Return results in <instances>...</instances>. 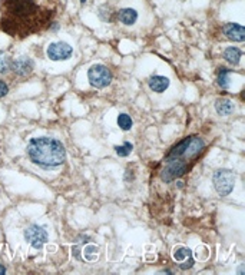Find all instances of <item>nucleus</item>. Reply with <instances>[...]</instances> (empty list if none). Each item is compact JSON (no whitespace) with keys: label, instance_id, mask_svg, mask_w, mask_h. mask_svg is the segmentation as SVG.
I'll return each instance as SVG.
<instances>
[{"label":"nucleus","instance_id":"10","mask_svg":"<svg viewBox=\"0 0 245 275\" xmlns=\"http://www.w3.org/2000/svg\"><path fill=\"white\" fill-rule=\"evenodd\" d=\"M224 34L227 39L232 42H244L245 40L244 27L238 23H227L224 26Z\"/></svg>","mask_w":245,"mask_h":275},{"label":"nucleus","instance_id":"21","mask_svg":"<svg viewBox=\"0 0 245 275\" xmlns=\"http://www.w3.org/2000/svg\"><path fill=\"white\" fill-rule=\"evenodd\" d=\"M3 274H6V266L0 264V275H3Z\"/></svg>","mask_w":245,"mask_h":275},{"label":"nucleus","instance_id":"2","mask_svg":"<svg viewBox=\"0 0 245 275\" xmlns=\"http://www.w3.org/2000/svg\"><path fill=\"white\" fill-rule=\"evenodd\" d=\"M205 142L198 135H189L174 145L164 158V166L159 172V178L165 184H171L192 169L198 156L204 152Z\"/></svg>","mask_w":245,"mask_h":275},{"label":"nucleus","instance_id":"11","mask_svg":"<svg viewBox=\"0 0 245 275\" xmlns=\"http://www.w3.org/2000/svg\"><path fill=\"white\" fill-rule=\"evenodd\" d=\"M171 85V80L167 76L162 75H154L148 79L149 89L155 94H164Z\"/></svg>","mask_w":245,"mask_h":275},{"label":"nucleus","instance_id":"15","mask_svg":"<svg viewBox=\"0 0 245 275\" xmlns=\"http://www.w3.org/2000/svg\"><path fill=\"white\" fill-rule=\"evenodd\" d=\"M229 73H231V69L224 68V66L218 68L217 70V85L224 90H227L229 87Z\"/></svg>","mask_w":245,"mask_h":275},{"label":"nucleus","instance_id":"9","mask_svg":"<svg viewBox=\"0 0 245 275\" xmlns=\"http://www.w3.org/2000/svg\"><path fill=\"white\" fill-rule=\"evenodd\" d=\"M33 69H35V62L27 56H20L12 62V70L20 77L30 75L33 72Z\"/></svg>","mask_w":245,"mask_h":275},{"label":"nucleus","instance_id":"16","mask_svg":"<svg viewBox=\"0 0 245 275\" xmlns=\"http://www.w3.org/2000/svg\"><path fill=\"white\" fill-rule=\"evenodd\" d=\"M116 122H118V126L122 130H125V132L131 130L132 126H133V120H132V118L128 113H119Z\"/></svg>","mask_w":245,"mask_h":275},{"label":"nucleus","instance_id":"20","mask_svg":"<svg viewBox=\"0 0 245 275\" xmlns=\"http://www.w3.org/2000/svg\"><path fill=\"white\" fill-rule=\"evenodd\" d=\"M8 94H9V86H8V83L5 80L0 79V99L5 98Z\"/></svg>","mask_w":245,"mask_h":275},{"label":"nucleus","instance_id":"14","mask_svg":"<svg viewBox=\"0 0 245 275\" xmlns=\"http://www.w3.org/2000/svg\"><path fill=\"white\" fill-rule=\"evenodd\" d=\"M224 59L227 60L229 65H234L236 66L238 63H239V60L242 58V52L239 51L238 48H227L225 51H224Z\"/></svg>","mask_w":245,"mask_h":275},{"label":"nucleus","instance_id":"23","mask_svg":"<svg viewBox=\"0 0 245 275\" xmlns=\"http://www.w3.org/2000/svg\"><path fill=\"white\" fill-rule=\"evenodd\" d=\"M161 272H165V274H172V271H171V269H162Z\"/></svg>","mask_w":245,"mask_h":275},{"label":"nucleus","instance_id":"1","mask_svg":"<svg viewBox=\"0 0 245 275\" xmlns=\"http://www.w3.org/2000/svg\"><path fill=\"white\" fill-rule=\"evenodd\" d=\"M55 10L36 0H0V29L16 39L39 33L52 25Z\"/></svg>","mask_w":245,"mask_h":275},{"label":"nucleus","instance_id":"19","mask_svg":"<svg viewBox=\"0 0 245 275\" xmlns=\"http://www.w3.org/2000/svg\"><path fill=\"white\" fill-rule=\"evenodd\" d=\"M83 254H85V258L88 261H95V259H97V247H95V245H88V247H85Z\"/></svg>","mask_w":245,"mask_h":275},{"label":"nucleus","instance_id":"7","mask_svg":"<svg viewBox=\"0 0 245 275\" xmlns=\"http://www.w3.org/2000/svg\"><path fill=\"white\" fill-rule=\"evenodd\" d=\"M47 58L53 62H61V60H68L73 53V49L69 43L66 42H55L47 46Z\"/></svg>","mask_w":245,"mask_h":275},{"label":"nucleus","instance_id":"22","mask_svg":"<svg viewBox=\"0 0 245 275\" xmlns=\"http://www.w3.org/2000/svg\"><path fill=\"white\" fill-rule=\"evenodd\" d=\"M238 274H244V265H241V268H239V269H238Z\"/></svg>","mask_w":245,"mask_h":275},{"label":"nucleus","instance_id":"4","mask_svg":"<svg viewBox=\"0 0 245 275\" xmlns=\"http://www.w3.org/2000/svg\"><path fill=\"white\" fill-rule=\"evenodd\" d=\"M212 182H214V188L219 197H227L232 192L234 185H235V173L231 169L221 168L214 172Z\"/></svg>","mask_w":245,"mask_h":275},{"label":"nucleus","instance_id":"17","mask_svg":"<svg viewBox=\"0 0 245 275\" xmlns=\"http://www.w3.org/2000/svg\"><path fill=\"white\" fill-rule=\"evenodd\" d=\"M132 151H133V145H132L131 142H123L122 145L115 146V152H116L118 156H121V158L129 156L132 154Z\"/></svg>","mask_w":245,"mask_h":275},{"label":"nucleus","instance_id":"3","mask_svg":"<svg viewBox=\"0 0 245 275\" xmlns=\"http://www.w3.org/2000/svg\"><path fill=\"white\" fill-rule=\"evenodd\" d=\"M26 152L32 163L43 169L58 168L66 161L65 145L55 138H32L27 144Z\"/></svg>","mask_w":245,"mask_h":275},{"label":"nucleus","instance_id":"5","mask_svg":"<svg viewBox=\"0 0 245 275\" xmlns=\"http://www.w3.org/2000/svg\"><path fill=\"white\" fill-rule=\"evenodd\" d=\"M88 80L89 85L96 89H104L106 86L111 85L112 82V72L109 70L105 65H93L92 68L88 70Z\"/></svg>","mask_w":245,"mask_h":275},{"label":"nucleus","instance_id":"6","mask_svg":"<svg viewBox=\"0 0 245 275\" xmlns=\"http://www.w3.org/2000/svg\"><path fill=\"white\" fill-rule=\"evenodd\" d=\"M23 235H25V241L27 244H30V247L35 249L43 248L44 244L49 240V235H47V231L44 230V226L37 225V223H32V225L26 226Z\"/></svg>","mask_w":245,"mask_h":275},{"label":"nucleus","instance_id":"13","mask_svg":"<svg viewBox=\"0 0 245 275\" xmlns=\"http://www.w3.org/2000/svg\"><path fill=\"white\" fill-rule=\"evenodd\" d=\"M215 111L218 115L221 116H228V115H231L234 109H235V106H234V102L231 101V99H228V98H218L217 101H215Z\"/></svg>","mask_w":245,"mask_h":275},{"label":"nucleus","instance_id":"24","mask_svg":"<svg viewBox=\"0 0 245 275\" xmlns=\"http://www.w3.org/2000/svg\"><path fill=\"white\" fill-rule=\"evenodd\" d=\"M80 2H82V3H85V2H86V0H80Z\"/></svg>","mask_w":245,"mask_h":275},{"label":"nucleus","instance_id":"8","mask_svg":"<svg viewBox=\"0 0 245 275\" xmlns=\"http://www.w3.org/2000/svg\"><path fill=\"white\" fill-rule=\"evenodd\" d=\"M172 258H174V261L178 262V266L182 271L191 269L193 264H195V259L192 257V251L188 247H184V245H178V247L172 249Z\"/></svg>","mask_w":245,"mask_h":275},{"label":"nucleus","instance_id":"18","mask_svg":"<svg viewBox=\"0 0 245 275\" xmlns=\"http://www.w3.org/2000/svg\"><path fill=\"white\" fill-rule=\"evenodd\" d=\"M12 62L9 56H0V73H8L10 69H12Z\"/></svg>","mask_w":245,"mask_h":275},{"label":"nucleus","instance_id":"12","mask_svg":"<svg viewBox=\"0 0 245 275\" xmlns=\"http://www.w3.org/2000/svg\"><path fill=\"white\" fill-rule=\"evenodd\" d=\"M116 16H118V20L125 26H132L138 20V12L132 8H122L118 10Z\"/></svg>","mask_w":245,"mask_h":275}]
</instances>
